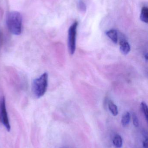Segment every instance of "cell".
<instances>
[{
  "label": "cell",
  "mask_w": 148,
  "mask_h": 148,
  "mask_svg": "<svg viewBox=\"0 0 148 148\" xmlns=\"http://www.w3.org/2000/svg\"><path fill=\"white\" fill-rule=\"evenodd\" d=\"M78 22L75 21L70 27L68 37V46L70 54H74L76 50V36Z\"/></svg>",
  "instance_id": "3957f363"
},
{
  "label": "cell",
  "mask_w": 148,
  "mask_h": 148,
  "mask_svg": "<svg viewBox=\"0 0 148 148\" xmlns=\"http://www.w3.org/2000/svg\"><path fill=\"white\" fill-rule=\"evenodd\" d=\"M48 80V75L47 73H45L33 81L32 90L36 98H41L46 93L47 88Z\"/></svg>",
  "instance_id": "7a4b0ae2"
},
{
  "label": "cell",
  "mask_w": 148,
  "mask_h": 148,
  "mask_svg": "<svg viewBox=\"0 0 148 148\" xmlns=\"http://www.w3.org/2000/svg\"><path fill=\"white\" fill-rule=\"evenodd\" d=\"M113 143L116 148H121L123 146V140L121 136L118 134L116 135L113 140Z\"/></svg>",
  "instance_id": "ba28073f"
},
{
  "label": "cell",
  "mask_w": 148,
  "mask_h": 148,
  "mask_svg": "<svg viewBox=\"0 0 148 148\" xmlns=\"http://www.w3.org/2000/svg\"><path fill=\"white\" fill-rule=\"evenodd\" d=\"M141 110L145 116V118L147 121H148V107L146 103L142 102L141 103Z\"/></svg>",
  "instance_id": "8fae6325"
},
{
  "label": "cell",
  "mask_w": 148,
  "mask_h": 148,
  "mask_svg": "<svg viewBox=\"0 0 148 148\" xmlns=\"http://www.w3.org/2000/svg\"><path fill=\"white\" fill-rule=\"evenodd\" d=\"M143 148H148V138H146V140L143 142Z\"/></svg>",
  "instance_id": "5bb4252c"
},
{
  "label": "cell",
  "mask_w": 148,
  "mask_h": 148,
  "mask_svg": "<svg viewBox=\"0 0 148 148\" xmlns=\"http://www.w3.org/2000/svg\"><path fill=\"white\" fill-rule=\"evenodd\" d=\"M130 114L128 112H126L123 115L121 119V123L123 127H127L130 122Z\"/></svg>",
  "instance_id": "9c48e42d"
},
{
  "label": "cell",
  "mask_w": 148,
  "mask_h": 148,
  "mask_svg": "<svg viewBox=\"0 0 148 148\" xmlns=\"http://www.w3.org/2000/svg\"><path fill=\"white\" fill-rule=\"evenodd\" d=\"M132 117H133V123H134V126L136 127H139V120H138L137 116L135 113H133V115H132Z\"/></svg>",
  "instance_id": "4fadbf2b"
},
{
  "label": "cell",
  "mask_w": 148,
  "mask_h": 148,
  "mask_svg": "<svg viewBox=\"0 0 148 148\" xmlns=\"http://www.w3.org/2000/svg\"><path fill=\"white\" fill-rule=\"evenodd\" d=\"M140 19L142 21L147 23L148 22V9L147 7H143L140 15Z\"/></svg>",
  "instance_id": "52a82bcc"
},
{
  "label": "cell",
  "mask_w": 148,
  "mask_h": 148,
  "mask_svg": "<svg viewBox=\"0 0 148 148\" xmlns=\"http://www.w3.org/2000/svg\"><path fill=\"white\" fill-rule=\"evenodd\" d=\"M108 108L113 115L116 116L118 115V110L117 106L111 101H109Z\"/></svg>",
  "instance_id": "30bf717a"
},
{
  "label": "cell",
  "mask_w": 148,
  "mask_h": 148,
  "mask_svg": "<svg viewBox=\"0 0 148 148\" xmlns=\"http://www.w3.org/2000/svg\"><path fill=\"white\" fill-rule=\"evenodd\" d=\"M145 58H146V60H147L148 59V54L147 53L146 54V55H145Z\"/></svg>",
  "instance_id": "9a60e30c"
},
{
  "label": "cell",
  "mask_w": 148,
  "mask_h": 148,
  "mask_svg": "<svg viewBox=\"0 0 148 148\" xmlns=\"http://www.w3.org/2000/svg\"><path fill=\"white\" fill-rule=\"evenodd\" d=\"M78 8L79 10L82 12H85L87 10L86 4L82 1H79L78 3Z\"/></svg>",
  "instance_id": "7c38bea8"
},
{
  "label": "cell",
  "mask_w": 148,
  "mask_h": 148,
  "mask_svg": "<svg viewBox=\"0 0 148 148\" xmlns=\"http://www.w3.org/2000/svg\"><path fill=\"white\" fill-rule=\"evenodd\" d=\"M0 116L2 122L3 123V125L5 126L7 130L10 131V126L8 117V113L6 109V102L4 97L2 98L0 102Z\"/></svg>",
  "instance_id": "277c9868"
},
{
  "label": "cell",
  "mask_w": 148,
  "mask_h": 148,
  "mask_svg": "<svg viewBox=\"0 0 148 148\" xmlns=\"http://www.w3.org/2000/svg\"><path fill=\"white\" fill-rule=\"evenodd\" d=\"M7 27L10 32L15 35L21 34L22 29V17L17 11H11L8 14L6 19Z\"/></svg>",
  "instance_id": "6da1fadb"
},
{
  "label": "cell",
  "mask_w": 148,
  "mask_h": 148,
  "mask_svg": "<svg viewBox=\"0 0 148 148\" xmlns=\"http://www.w3.org/2000/svg\"><path fill=\"white\" fill-rule=\"evenodd\" d=\"M120 49L123 54H128L130 51V46L126 40H121L120 42Z\"/></svg>",
  "instance_id": "5b68a950"
},
{
  "label": "cell",
  "mask_w": 148,
  "mask_h": 148,
  "mask_svg": "<svg viewBox=\"0 0 148 148\" xmlns=\"http://www.w3.org/2000/svg\"><path fill=\"white\" fill-rule=\"evenodd\" d=\"M107 36L111 39L114 43H116L118 42V33L115 29H112L107 31L106 33Z\"/></svg>",
  "instance_id": "8992f818"
}]
</instances>
